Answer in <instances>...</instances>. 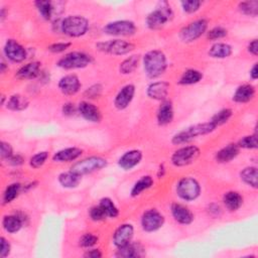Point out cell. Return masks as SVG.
<instances>
[{
  "label": "cell",
  "instance_id": "1",
  "mask_svg": "<svg viewBox=\"0 0 258 258\" xmlns=\"http://www.w3.org/2000/svg\"><path fill=\"white\" fill-rule=\"evenodd\" d=\"M143 68L148 78L156 79L160 77L167 69L165 55L159 50L147 52L143 57Z\"/></svg>",
  "mask_w": 258,
  "mask_h": 258
},
{
  "label": "cell",
  "instance_id": "2",
  "mask_svg": "<svg viewBox=\"0 0 258 258\" xmlns=\"http://www.w3.org/2000/svg\"><path fill=\"white\" fill-rule=\"evenodd\" d=\"M215 129H216V126L211 121L195 124L174 135L173 139H171V142L176 145L187 144L198 136H203V135L212 133Z\"/></svg>",
  "mask_w": 258,
  "mask_h": 258
},
{
  "label": "cell",
  "instance_id": "3",
  "mask_svg": "<svg viewBox=\"0 0 258 258\" xmlns=\"http://www.w3.org/2000/svg\"><path fill=\"white\" fill-rule=\"evenodd\" d=\"M89 30V21L81 16H70L60 24V31L71 38H80Z\"/></svg>",
  "mask_w": 258,
  "mask_h": 258
},
{
  "label": "cell",
  "instance_id": "4",
  "mask_svg": "<svg viewBox=\"0 0 258 258\" xmlns=\"http://www.w3.org/2000/svg\"><path fill=\"white\" fill-rule=\"evenodd\" d=\"M174 18V13L166 2L159 3L156 10L151 12L146 18V25L150 30H159L163 28Z\"/></svg>",
  "mask_w": 258,
  "mask_h": 258
},
{
  "label": "cell",
  "instance_id": "5",
  "mask_svg": "<svg viewBox=\"0 0 258 258\" xmlns=\"http://www.w3.org/2000/svg\"><path fill=\"white\" fill-rule=\"evenodd\" d=\"M107 159L101 156H89L84 159H81L75 162L71 166V170L75 174L83 177L85 175H89L95 171L101 170L107 166Z\"/></svg>",
  "mask_w": 258,
  "mask_h": 258
},
{
  "label": "cell",
  "instance_id": "6",
  "mask_svg": "<svg viewBox=\"0 0 258 258\" xmlns=\"http://www.w3.org/2000/svg\"><path fill=\"white\" fill-rule=\"evenodd\" d=\"M177 194L178 196L187 202L197 200L201 195V186L200 183L192 178L185 177L182 178L177 184Z\"/></svg>",
  "mask_w": 258,
  "mask_h": 258
},
{
  "label": "cell",
  "instance_id": "7",
  "mask_svg": "<svg viewBox=\"0 0 258 258\" xmlns=\"http://www.w3.org/2000/svg\"><path fill=\"white\" fill-rule=\"evenodd\" d=\"M92 62V57L88 54L82 52H71L59 60L58 66L65 70L83 69L88 67Z\"/></svg>",
  "mask_w": 258,
  "mask_h": 258
},
{
  "label": "cell",
  "instance_id": "8",
  "mask_svg": "<svg viewBox=\"0 0 258 258\" xmlns=\"http://www.w3.org/2000/svg\"><path fill=\"white\" fill-rule=\"evenodd\" d=\"M201 150L196 145H187L177 149L170 157L171 163L175 166L183 167L194 163L200 156Z\"/></svg>",
  "mask_w": 258,
  "mask_h": 258
},
{
  "label": "cell",
  "instance_id": "9",
  "mask_svg": "<svg viewBox=\"0 0 258 258\" xmlns=\"http://www.w3.org/2000/svg\"><path fill=\"white\" fill-rule=\"evenodd\" d=\"M208 29V22L204 19L197 20L184 27L180 32V39L184 43H192L201 38Z\"/></svg>",
  "mask_w": 258,
  "mask_h": 258
},
{
  "label": "cell",
  "instance_id": "10",
  "mask_svg": "<svg viewBox=\"0 0 258 258\" xmlns=\"http://www.w3.org/2000/svg\"><path fill=\"white\" fill-rule=\"evenodd\" d=\"M96 47L99 51L114 56H124L135 49V46L132 43L123 40H112L99 43Z\"/></svg>",
  "mask_w": 258,
  "mask_h": 258
},
{
  "label": "cell",
  "instance_id": "11",
  "mask_svg": "<svg viewBox=\"0 0 258 258\" xmlns=\"http://www.w3.org/2000/svg\"><path fill=\"white\" fill-rule=\"evenodd\" d=\"M103 32L109 36L128 37L135 34L136 26L131 21H116L106 25Z\"/></svg>",
  "mask_w": 258,
  "mask_h": 258
},
{
  "label": "cell",
  "instance_id": "12",
  "mask_svg": "<svg viewBox=\"0 0 258 258\" xmlns=\"http://www.w3.org/2000/svg\"><path fill=\"white\" fill-rule=\"evenodd\" d=\"M164 224L163 215L156 209L146 210L141 216V227L145 232H155Z\"/></svg>",
  "mask_w": 258,
  "mask_h": 258
},
{
  "label": "cell",
  "instance_id": "13",
  "mask_svg": "<svg viewBox=\"0 0 258 258\" xmlns=\"http://www.w3.org/2000/svg\"><path fill=\"white\" fill-rule=\"evenodd\" d=\"M4 51L6 57L14 63H22L28 57L27 50L16 40H8Z\"/></svg>",
  "mask_w": 258,
  "mask_h": 258
},
{
  "label": "cell",
  "instance_id": "14",
  "mask_svg": "<svg viewBox=\"0 0 258 258\" xmlns=\"http://www.w3.org/2000/svg\"><path fill=\"white\" fill-rule=\"evenodd\" d=\"M81 86L82 84L80 82V79L74 74L64 76L59 82V89L63 94L68 96L77 94L81 89Z\"/></svg>",
  "mask_w": 258,
  "mask_h": 258
},
{
  "label": "cell",
  "instance_id": "15",
  "mask_svg": "<svg viewBox=\"0 0 258 258\" xmlns=\"http://www.w3.org/2000/svg\"><path fill=\"white\" fill-rule=\"evenodd\" d=\"M134 235V228L131 224L125 223L120 225L113 234V244L117 247H123L132 241Z\"/></svg>",
  "mask_w": 258,
  "mask_h": 258
},
{
  "label": "cell",
  "instance_id": "16",
  "mask_svg": "<svg viewBox=\"0 0 258 258\" xmlns=\"http://www.w3.org/2000/svg\"><path fill=\"white\" fill-rule=\"evenodd\" d=\"M78 112L85 120L89 122L98 123L102 120V113L100 109L88 101H82L79 103Z\"/></svg>",
  "mask_w": 258,
  "mask_h": 258
},
{
  "label": "cell",
  "instance_id": "17",
  "mask_svg": "<svg viewBox=\"0 0 258 258\" xmlns=\"http://www.w3.org/2000/svg\"><path fill=\"white\" fill-rule=\"evenodd\" d=\"M135 95V86L127 84L117 93L114 99V105L118 110L126 109L132 102Z\"/></svg>",
  "mask_w": 258,
  "mask_h": 258
},
{
  "label": "cell",
  "instance_id": "18",
  "mask_svg": "<svg viewBox=\"0 0 258 258\" xmlns=\"http://www.w3.org/2000/svg\"><path fill=\"white\" fill-rule=\"evenodd\" d=\"M169 90V84L164 81H158L151 83L146 90L147 96L156 101H164L168 95Z\"/></svg>",
  "mask_w": 258,
  "mask_h": 258
},
{
  "label": "cell",
  "instance_id": "19",
  "mask_svg": "<svg viewBox=\"0 0 258 258\" xmlns=\"http://www.w3.org/2000/svg\"><path fill=\"white\" fill-rule=\"evenodd\" d=\"M143 154L138 149H131L122 154L118 160V165L124 170H131L142 160Z\"/></svg>",
  "mask_w": 258,
  "mask_h": 258
},
{
  "label": "cell",
  "instance_id": "20",
  "mask_svg": "<svg viewBox=\"0 0 258 258\" xmlns=\"http://www.w3.org/2000/svg\"><path fill=\"white\" fill-rule=\"evenodd\" d=\"M170 211L174 219L182 225H190L194 221V214L191 210L180 203L171 204Z\"/></svg>",
  "mask_w": 258,
  "mask_h": 258
},
{
  "label": "cell",
  "instance_id": "21",
  "mask_svg": "<svg viewBox=\"0 0 258 258\" xmlns=\"http://www.w3.org/2000/svg\"><path fill=\"white\" fill-rule=\"evenodd\" d=\"M174 116H175V112H174V106L171 101L169 100L162 101L156 113V120L158 125L164 126L171 123L174 120Z\"/></svg>",
  "mask_w": 258,
  "mask_h": 258
},
{
  "label": "cell",
  "instance_id": "22",
  "mask_svg": "<svg viewBox=\"0 0 258 258\" xmlns=\"http://www.w3.org/2000/svg\"><path fill=\"white\" fill-rule=\"evenodd\" d=\"M83 153V150L79 147H68L59 150L53 156V160L56 162H71L78 159Z\"/></svg>",
  "mask_w": 258,
  "mask_h": 258
},
{
  "label": "cell",
  "instance_id": "23",
  "mask_svg": "<svg viewBox=\"0 0 258 258\" xmlns=\"http://www.w3.org/2000/svg\"><path fill=\"white\" fill-rule=\"evenodd\" d=\"M255 96V88L250 84H243L236 89L233 101L236 103H247Z\"/></svg>",
  "mask_w": 258,
  "mask_h": 258
},
{
  "label": "cell",
  "instance_id": "24",
  "mask_svg": "<svg viewBox=\"0 0 258 258\" xmlns=\"http://www.w3.org/2000/svg\"><path fill=\"white\" fill-rule=\"evenodd\" d=\"M25 223L24 216L19 214H13V215H7L4 217L3 220V226L5 230L9 233H17L19 232Z\"/></svg>",
  "mask_w": 258,
  "mask_h": 258
},
{
  "label": "cell",
  "instance_id": "25",
  "mask_svg": "<svg viewBox=\"0 0 258 258\" xmlns=\"http://www.w3.org/2000/svg\"><path fill=\"white\" fill-rule=\"evenodd\" d=\"M41 75V63L32 62L23 66L17 73V77L21 80H33Z\"/></svg>",
  "mask_w": 258,
  "mask_h": 258
},
{
  "label": "cell",
  "instance_id": "26",
  "mask_svg": "<svg viewBox=\"0 0 258 258\" xmlns=\"http://www.w3.org/2000/svg\"><path fill=\"white\" fill-rule=\"evenodd\" d=\"M240 148L238 147L237 144L230 143L226 145L225 147L221 148L217 153H216V160L220 163H227L236 158L239 154Z\"/></svg>",
  "mask_w": 258,
  "mask_h": 258
},
{
  "label": "cell",
  "instance_id": "27",
  "mask_svg": "<svg viewBox=\"0 0 258 258\" xmlns=\"http://www.w3.org/2000/svg\"><path fill=\"white\" fill-rule=\"evenodd\" d=\"M223 203L227 210L235 212L239 210L243 205V197L238 192L230 191L223 196Z\"/></svg>",
  "mask_w": 258,
  "mask_h": 258
},
{
  "label": "cell",
  "instance_id": "28",
  "mask_svg": "<svg viewBox=\"0 0 258 258\" xmlns=\"http://www.w3.org/2000/svg\"><path fill=\"white\" fill-rule=\"evenodd\" d=\"M59 183L63 188L66 189H74L77 188L81 181H82V177L75 174L74 171L70 170V171H66V173H62L59 176Z\"/></svg>",
  "mask_w": 258,
  "mask_h": 258
},
{
  "label": "cell",
  "instance_id": "29",
  "mask_svg": "<svg viewBox=\"0 0 258 258\" xmlns=\"http://www.w3.org/2000/svg\"><path fill=\"white\" fill-rule=\"evenodd\" d=\"M240 179L243 183L257 189L258 187V170L256 166H247L240 173Z\"/></svg>",
  "mask_w": 258,
  "mask_h": 258
},
{
  "label": "cell",
  "instance_id": "30",
  "mask_svg": "<svg viewBox=\"0 0 258 258\" xmlns=\"http://www.w3.org/2000/svg\"><path fill=\"white\" fill-rule=\"evenodd\" d=\"M232 53V47L225 43H216L209 50V56L214 59H226L229 58Z\"/></svg>",
  "mask_w": 258,
  "mask_h": 258
},
{
  "label": "cell",
  "instance_id": "31",
  "mask_svg": "<svg viewBox=\"0 0 258 258\" xmlns=\"http://www.w3.org/2000/svg\"><path fill=\"white\" fill-rule=\"evenodd\" d=\"M117 252H116V256L117 257H124V258H131V257H138L141 256V251L143 250V248L141 247L140 244H136V243H132L130 242L129 244L117 248Z\"/></svg>",
  "mask_w": 258,
  "mask_h": 258
},
{
  "label": "cell",
  "instance_id": "32",
  "mask_svg": "<svg viewBox=\"0 0 258 258\" xmlns=\"http://www.w3.org/2000/svg\"><path fill=\"white\" fill-rule=\"evenodd\" d=\"M29 105L30 101L26 96L21 94H15L8 100L7 107L13 111H23L26 110Z\"/></svg>",
  "mask_w": 258,
  "mask_h": 258
},
{
  "label": "cell",
  "instance_id": "33",
  "mask_svg": "<svg viewBox=\"0 0 258 258\" xmlns=\"http://www.w3.org/2000/svg\"><path fill=\"white\" fill-rule=\"evenodd\" d=\"M153 179L151 176H143L141 177L132 187L131 189V197H138L144 191L150 189L153 186Z\"/></svg>",
  "mask_w": 258,
  "mask_h": 258
},
{
  "label": "cell",
  "instance_id": "34",
  "mask_svg": "<svg viewBox=\"0 0 258 258\" xmlns=\"http://www.w3.org/2000/svg\"><path fill=\"white\" fill-rule=\"evenodd\" d=\"M35 6L38 9L42 18L46 21H50L56 12L55 3L48 2V0H40V2H37L35 4Z\"/></svg>",
  "mask_w": 258,
  "mask_h": 258
},
{
  "label": "cell",
  "instance_id": "35",
  "mask_svg": "<svg viewBox=\"0 0 258 258\" xmlns=\"http://www.w3.org/2000/svg\"><path fill=\"white\" fill-rule=\"evenodd\" d=\"M203 79V74L195 69H189L187 71L184 72V74L182 75L179 84L180 85H194L199 83L200 81H202Z\"/></svg>",
  "mask_w": 258,
  "mask_h": 258
},
{
  "label": "cell",
  "instance_id": "36",
  "mask_svg": "<svg viewBox=\"0 0 258 258\" xmlns=\"http://www.w3.org/2000/svg\"><path fill=\"white\" fill-rule=\"evenodd\" d=\"M139 56L138 55H132L128 58H126L119 67V71L123 75H129L132 74L138 67L139 64Z\"/></svg>",
  "mask_w": 258,
  "mask_h": 258
},
{
  "label": "cell",
  "instance_id": "37",
  "mask_svg": "<svg viewBox=\"0 0 258 258\" xmlns=\"http://www.w3.org/2000/svg\"><path fill=\"white\" fill-rule=\"evenodd\" d=\"M22 189H23V186L19 183H15V184L10 185L4 193L5 204H10V203L14 202L19 197V195L21 194Z\"/></svg>",
  "mask_w": 258,
  "mask_h": 258
},
{
  "label": "cell",
  "instance_id": "38",
  "mask_svg": "<svg viewBox=\"0 0 258 258\" xmlns=\"http://www.w3.org/2000/svg\"><path fill=\"white\" fill-rule=\"evenodd\" d=\"M99 206L103 209L106 216L109 218H116L119 215V210L110 198H103L100 200Z\"/></svg>",
  "mask_w": 258,
  "mask_h": 258
},
{
  "label": "cell",
  "instance_id": "39",
  "mask_svg": "<svg viewBox=\"0 0 258 258\" xmlns=\"http://www.w3.org/2000/svg\"><path fill=\"white\" fill-rule=\"evenodd\" d=\"M238 9L241 14L247 17L256 18L258 15V2H256V0H252V2L240 3L238 6Z\"/></svg>",
  "mask_w": 258,
  "mask_h": 258
},
{
  "label": "cell",
  "instance_id": "40",
  "mask_svg": "<svg viewBox=\"0 0 258 258\" xmlns=\"http://www.w3.org/2000/svg\"><path fill=\"white\" fill-rule=\"evenodd\" d=\"M233 115V111L229 108H224L220 111H218L211 119V122L217 127V126H221L225 123H227L230 118L232 117Z\"/></svg>",
  "mask_w": 258,
  "mask_h": 258
},
{
  "label": "cell",
  "instance_id": "41",
  "mask_svg": "<svg viewBox=\"0 0 258 258\" xmlns=\"http://www.w3.org/2000/svg\"><path fill=\"white\" fill-rule=\"evenodd\" d=\"M239 148H245V149H255L257 148V134H252V135H247L242 137L238 143H237Z\"/></svg>",
  "mask_w": 258,
  "mask_h": 258
},
{
  "label": "cell",
  "instance_id": "42",
  "mask_svg": "<svg viewBox=\"0 0 258 258\" xmlns=\"http://www.w3.org/2000/svg\"><path fill=\"white\" fill-rule=\"evenodd\" d=\"M98 240L99 238L97 235L93 233H86L80 238L79 245L83 248H91L98 243Z\"/></svg>",
  "mask_w": 258,
  "mask_h": 258
},
{
  "label": "cell",
  "instance_id": "43",
  "mask_svg": "<svg viewBox=\"0 0 258 258\" xmlns=\"http://www.w3.org/2000/svg\"><path fill=\"white\" fill-rule=\"evenodd\" d=\"M48 158H49V152L48 151H41V152H39V153H37V154H35L34 156L31 157L30 164L33 168H40L46 163Z\"/></svg>",
  "mask_w": 258,
  "mask_h": 258
},
{
  "label": "cell",
  "instance_id": "44",
  "mask_svg": "<svg viewBox=\"0 0 258 258\" xmlns=\"http://www.w3.org/2000/svg\"><path fill=\"white\" fill-rule=\"evenodd\" d=\"M181 6L185 13L194 14L200 10L202 3L199 0H186V2L181 3Z\"/></svg>",
  "mask_w": 258,
  "mask_h": 258
},
{
  "label": "cell",
  "instance_id": "45",
  "mask_svg": "<svg viewBox=\"0 0 258 258\" xmlns=\"http://www.w3.org/2000/svg\"><path fill=\"white\" fill-rule=\"evenodd\" d=\"M228 35L226 29L222 27H215L207 33V39L210 41H217L225 38Z\"/></svg>",
  "mask_w": 258,
  "mask_h": 258
},
{
  "label": "cell",
  "instance_id": "46",
  "mask_svg": "<svg viewBox=\"0 0 258 258\" xmlns=\"http://www.w3.org/2000/svg\"><path fill=\"white\" fill-rule=\"evenodd\" d=\"M89 216L91 218V220L95 221V222H100L103 221L107 218L105 212L103 211V209L98 205V206H94L90 209L89 211Z\"/></svg>",
  "mask_w": 258,
  "mask_h": 258
},
{
  "label": "cell",
  "instance_id": "47",
  "mask_svg": "<svg viewBox=\"0 0 258 258\" xmlns=\"http://www.w3.org/2000/svg\"><path fill=\"white\" fill-rule=\"evenodd\" d=\"M102 90H103V87H102L100 84H95V85L91 86L90 88H88L87 90H86L85 95H86V97H88L90 99L98 98L101 95Z\"/></svg>",
  "mask_w": 258,
  "mask_h": 258
},
{
  "label": "cell",
  "instance_id": "48",
  "mask_svg": "<svg viewBox=\"0 0 258 258\" xmlns=\"http://www.w3.org/2000/svg\"><path fill=\"white\" fill-rule=\"evenodd\" d=\"M72 46L71 43H67V42H61V43H56L51 45L48 50L54 54H60V53H64L66 50H68L70 47Z\"/></svg>",
  "mask_w": 258,
  "mask_h": 258
},
{
  "label": "cell",
  "instance_id": "49",
  "mask_svg": "<svg viewBox=\"0 0 258 258\" xmlns=\"http://www.w3.org/2000/svg\"><path fill=\"white\" fill-rule=\"evenodd\" d=\"M0 148H2V158L7 160L9 159L11 156L14 155V149L13 146L6 141H2L0 143Z\"/></svg>",
  "mask_w": 258,
  "mask_h": 258
},
{
  "label": "cell",
  "instance_id": "50",
  "mask_svg": "<svg viewBox=\"0 0 258 258\" xmlns=\"http://www.w3.org/2000/svg\"><path fill=\"white\" fill-rule=\"evenodd\" d=\"M0 242H2V248H0L2 250H0V256H2L3 258H6L11 253L12 245H11L10 241L5 237L0 238Z\"/></svg>",
  "mask_w": 258,
  "mask_h": 258
},
{
  "label": "cell",
  "instance_id": "51",
  "mask_svg": "<svg viewBox=\"0 0 258 258\" xmlns=\"http://www.w3.org/2000/svg\"><path fill=\"white\" fill-rule=\"evenodd\" d=\"M77 111H78V107H76L75 104L71 103V102L65 103L62 107V112L66 116H73L76 114Z\"/></svg>",
  "mask_w": 258,
  "mask_h": 258
},
{
  "label": "cell",
  "instance_id": "52",
  "mask_svg": "<svg viewBox=\"0 0 258 258\" xmlns=\"http://www.w3.org/2000/svg\"><path fill=\"white\" fill-rule=\"evenodd\" d=\"M208 213L214 218H219L222 214V209L218 204H211L208 207Z\"/></svg>",
  "mask_w": 258,
  "mask_h": 258
},
{
  "label": "cell",
  "instance_id": "53",
  "mask_svg": "<svg viewBox=\"0 0 258 258\" xmlns=\"http://www.w3.org/2000/svg\"><path fill=\"white\" fill-rule=\"evenodd\" d=\"M24 161H25V158L21 154H14L9 159H7V162L10 163L11 165H14V166L22 165L24 163Z\"/></svg>",
  "mask_w": 258,
  "mask_h": 258
},
{
  "label": "cell",
  "instance_id": "54",
  "mask_svg": "<svg viewBox=\"0 0 258 258\" xmlns=\"http://www.w3.org/2000/svg\"><path fill=\"white\" fill-rule=\"evenodd\" d=\"M247 49H248V52L251 55L256 57L258 55V41L257 40H253L252 42H250Z\"/></svg>",
  "mask_w": 258,
  "mask_h": 258
},
{
  "label": "cell",
  "instance_id": "55",
  "mask_svg": "<svg viewBox=\"0 0 258 258\" xmlns=\"http://www.w3.org/2000/svg\"><path fill=\"white\" fill-rule=\"evenodd\" d=\"M84 256L88 258H100L102 257V253L99 249H91L86 252Z\"/></svg>",
  "mask_w": 258,
  "mask_h": 258
},
{
  "label": "cell",
  "instance_id": "56",
  "mask_svg": "<svg viewBox=\"0 0 258 258\" xmlns=\"http://www.w3.org/2000/svg\"><path fill=\"white\" fill-rule=\"evenodd\" d=\"M250 78L252 80H256L258 78V69H257V64H254L253 67L250 70Z\"/></svg>",
  "mask_w": 258,
  "mask_h": 258
},
{
  "label": "cell",
  "instance_id": "57",
  "mask_svg": "<svg viewBox=\"0 0 258 258\" xmlns=\"http://www.w3.org/2000/svg\"><path fill=\"white\" fill-rule=\"evenodd\" d=\"M164 173H165V168H164V164H160L159 165V168H158V171H157V177L160 179L164 176Z\"/></svg>",
  "mask_w": 258,
  "mask_h": 258
},
{
  "label": "cell",
  "instance_id": "58",
  "mask_svg": "<svg viewBox=\"0 0 258 258\" xmlns=\"http://www.w3.org/2000/svg\"><path fill=\"white\" fill-rule=\"evenodd\" d=\"M0 68H2V73H5L6 72V68H8V67L6 66L5 63H2V65H0Z\"/></svg>",
  "mask_w": 258,
  "mask_h": 258
}]
</instances>
